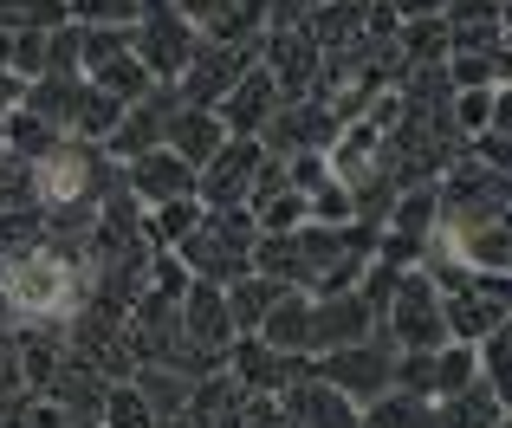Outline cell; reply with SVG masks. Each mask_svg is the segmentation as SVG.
<instances>
[{"label": "cell", "mask_w": 512, "mask_h": 428, "mask_svg": "<svg viewBox=\"0 0 512 428\" xmlns=\"http://www.w3.org/2000/svg\"><path fill=\"white\" fill-rule=\"evenodd\" d=\"M182 260L195 266V279L208 286H234L253 273V214L247 208H214L201 214V227L182 240Z\"/></svg>", "instance_id": "obj_1"}, {"label": "cell", "mask_w": 512, "mask_h": 428, "mask_svg": "<svg viewBox=\"0 0 512 428\" xmlns=\"http://www.w3.org/2000/svg\"><path fill=\"white\" fill-rule=\"evenodd\" d=\"M383 325L402 351H441L448 344V325H441V292L428 273H396V292L383 305Z\"/></svg>", "instance_id": "obj_2"}, {"label": "cell", "mask_w": 512, "mask_h": 428, "mask_svg": "<svg viewBox=\"0 0 512 428\" xmlns=\"http://www.w3.org/2000/svg\"><path fill=\"white\" fill-rule=\"evenodd\" d=\"M7 299H13V312H26V318H59L65 305L78 299L65 253H52V247L20 253V260L7 266Z\"/></svg>", "instance_id": "obj_3"}, {"label": "cell", "mask_w": 512, "mask_h": 428, "mask_svg": "<svg viewBox=\"0 0 512 428\" xmlns=\"http://www.w3.org/2000/svg\"><path fill=\"white\" fill-rule=\"evenodd\" d=\"M260 143L253 137H227L208 163L195 169V202L201 208H247V189H253V169H260Z\"/></svg>", "instance_id": "obj_4"}, {"label": "cell", "mask_w": 512, "mask_h": 428, "mask_svg": "<svg viewBox=\"0 0 512 428\" xmlns=\"http://www.w3.org/2000/svg\"><path fill=\"white\" fill-rule=\"evenodd\" d=\"M130 52H137V65L156 85H175V78L188 72V59H195V33H188V20H175V13L143 7V20L130 26Z\"/></svg>", "instance_id": "obj_5"}, {"label": "cell", "mask_w": 512, "mask_h": 428, "mask_svg": "<svg viewBox=\"0 0 512 428\" xmlns=\"http://www.w3.org/2000/svg\"><path fill=\"white\" fill-rule=\"evenodd\" d=\"M441 253L467 279H506V260H512L506 221H448L441 227Z\"/></svg>", "instance_id": "obj_6"}, {"label": "cell", "mask_w": 512, "mask_h": 428, "mask_svg": "<svg viewBox=\"0 0 512 428\" xmlns=\"http://www.w3.org/2000/svg\"><path fill=\"white\" fill-rule=\"evenodd\" d=\"M389 377H396V357L383 351V344H344V351H331L325 357V377L318 383H331L338 396H350V403H376V396H389Z\"/></svg>", "instance_id": "obj_7"}, {"label": "cell", "mask_w": 512, "mask_h": 428, "mask_svg": "<svg viewBox=\"0 0 512 428\" xmlns=\"http://www.w3.org/2000/svg\"><path fill=\"white\" fill-rule=\"evenodd\" d=\"M98 156H91V143H59L52 156H39L33 163V189L46 195L52 208H85L91 189H98Z\"/></svg>", "instance_id": "obj_8"}, {"label": "cell", "mask_w": 512, "mask_h": 428, "mask_svg": "<svg viewBox=\"0 0 512 428\" xmlns=\"http://www.w3.org/2000/svg\"><path fill=\"white\" fill-rule=\"evenodd\" d=\"M279 111V85H273V72H260V65H247V72L227 85V98H221V130L227 137H253V130H266V117Z\"/></svg>", "instance_id": "obj_9"}, {"label": "cell", "mask_w": 512, "mask_h": 428, "mask_svg": "<svg viewBox=\"0 0 512 428\" xmlns=\"http://www.w3.org/2000/svg\"><path fill=\"white\" fill-rule=\"evenodd\" d=\"M175 325H182L188 344H201V351H221L227 338H234V318H227V292L208 286V279H195V286L175 299Z\"/></svg>", "instance_id": "obj_10"}, {"label": "cell", "mask_w": 512, "mask_h": 428, "mask_svg": "<svg viewBox=\"0 0 512 428\" xmlns=\"http://www.w3.org/2000/svg\"><path fill=\"white\" fill-rule=\"evenodd\" d=\"M376 325V312L357 299V292H331V299H312V351H344V344H363Z\"/></svg>", "instance_id": "obj_11"}, {"label": "cell", "mask_w": 512, "mask_h": 428, "mask_svg": "<svg viewBox=\"0 0 512 428\" xmlns=\"http://www.w3.org/2000/svg\"><path fill=\"white\" fill-rule=\"evenodd\" d=\"M169 117H175V104H169V91H150V98H137V104H124V117H117V130L104 143H111L117 156H150V150H163V130H169Z\"/></svg>", "instance_id": "obj_12"}, {"label": "cell", "mask_w": 512, "mask_h": 428, "mask_svg": "<svg viewBox=\"0 0 512 428\" xmlns=\"http://www.w3.org/2000/svg\"><path fill=\"white\" fill-rule=\"evenodd\" d=\"M130 195H137V202H150V208L182 202V195H195V169H188L175 150H150V156H137V163H130Z\"/></svg>", "instance_id": "obj_13"}, {"label": "cell", "mask_w": 512, "mask_h": 428, "mask_svg": "<svg viewBox=\"0 0 512 428\" xmlns=\"http://www.w3.org/2000/svg\"><path fill=\"white\" fill-rule=\"evenodd\" d=\"M266 59H273V85H279V98H305L312 72L325 65V59H318V46L305 39V26H279V33H266Z\"/></svg>", "instance_id": "obj_14"}, {"label": "cell", "mask_w": 512, "mask_h": 428, "mask_svg": "<svg viewBox=\"0 0 512 428\" xmlns=\"http://www.w3.org/2000/svg\"><path fill=\"white\" fill-rule=\"evenodd\" d=\"M221 143H227L221 117H214V111H195V104H188V111H175V117H169V130H163V150H175L188 169H201L214 150H221Z\"/></svg>", "instance_id": "obj_15"}, {"label": "cell", "mask_w": 512, "mask_h": 428, "mask_svg": "<svg viewBox=\"0 0 512 428\" xmlns=\"http://www.w3.org/2000/svg\"><path fill=\"white\" fill-rule=\"evenodd\" d=\"M260 344H273V351H286V357L312 351V299H305V292H279L260 318Z\"/></svg>", "instance_id": "obj_16"}, {"label": "cell", "mask_w": 512, "mask_h": 428, "mask_svg": "<svg viewBox=\"0 0 512 428\" xmlns=\"http://www.w3.org/2000/svg\"><path fill=\"white\" fill-rule=\"evenodd\" d=\"M363 409L338 396L331 383H299L292 390V428H357Z\"/></svg>", "instance_id": "obj_17"}, {"label": "cell", "mask_w": 512, "mask_h": 428, "mask_svg": "<svg viewBox=\"0 0 512 428\" xmlns=\"http://www.w3.org/2000/svg\"><path fill=\"white\" fill-rule=\"evenodd\" d=\"M474 344H441V351H428V370H422V396H435V403H448V396H461L467 383H474Z\"/></svg>", "instance_id": "obj_18"}, {"label": "cell", "mask_w": 512, "mask_h": 428, "mask_svg": "<svg viewBox=\"0 0 512 428\" xmlns=\"http://www.w3.org/2000/svg\"><path fill=\"white\" fill-rule=\"evenodd\" d=\"M286 377H292V357L273 351V344L247 338L234 351V383H253V390H286Z\"/></svg>", "instance_id": "obj_19"}, {"label": "cell", "mask_w": 512, "mask_h": 428, "mask_svg": "<svg viewBox=\"0 0 512 428\" xmlns=\"http://www.w3.org/2000/svg\"><path fill=\"white\" fill-rule=\"evenodd\" d=\"M91 85H98L104 98H117V104H137V98H150V91H156V78L137 65V52H117V59L91 65Z\"/></svg>", "instance_id": "obj_20"}, {"label": "cell", "mask_w": 512, "mask_h": 428, "mask_svg": "<svg viewBox=\"0 0 512 428\" xmlns=\"http://www.w3.org/2000/svg\"><path fill=\"white\" fill-rule=\"evenodd\" d=\"M137 396L150 403L156 422L182 416V409H188V377H182V370H169V364H150V370H143V383H137Z\"/></svg>", "instance_id": "obj_21"}, {"label": "cell", "mask_w": 512, "mask_h": 428, "mask_svg": "<svg viewBox=\"0 0 512 428\" xmlns=\"http://www.w3.org/2000/svg\"><path fill=\"white\" fill-rule=\"evenodd\" d=\"M357 428H435V409L422 403V396H383V403H370L357 416Z\"/></svg>", "instance_id": "obj_22"}, {"label": "cell", "mask_w": 512, "mask_h": 428, "mask_svg": "<svg viewBox=\"0 0 512 428\" xmlns=\"http://www.w3.org/2000/svg\"><path fill=\"white\" fill-rule=\"evenodd\" d=\"M195 227H201V202H195V195L150 208V240H156V247H182V240L195 234Z\"/></svg>", "instance_id": "obj_23"}, {"label": "cell", "mask_w": 512, "mask_h": 428, "mask_svg": "<svg viewBox=\"0 0 512 428\" xmlns=\"http://www.w3.org/2000/svg\"><path fill=\"white\" fill-rule=\"evenodd\" d=\"M253 214V227H266V234H299L312 214H305V195L299 189H279V195H266L260 208H247Z\"/></svg>", "instance_id": "obj_24"}, {"label": "cell", "mask_w": 512, "mask_h": 428, "mask_svg": "<svg viewBox=\"0 0 512 428\" xmlns=\"http://www.w3.org/2000/svg\"><path fill=\"white\" fill-rule=\"evenodd\" d=\"M441 52H448V20H441V13H428V20H409V26H402V52H396V59L428 65V59H441Z\"/></svg>", "instance_id": "obj_25"}, {"label": "cell", "mask_w": 512, "mask_h": 428, "mask_svg": "<svg viewBox=\"0 0 512 428\" xmlns=\"http://www.w3.org/2000/svg\"><path fill=\"white\" fill-rule=\"evenodd\" d=\"M454 91H480V85H506V52H454L448 65Z\"/></svg>", "instance_id": "obj_26"}, {"label": "cell", "mask_w": 512, "mask_h": 428, "mask_svg": "<svg viewBox=\"0 0 512 428\" xmlns=\"http://www.w3.org/2000/svg\"><path fill=\"white\" fill-rule=\"evenodd\" d=\"M98 416L111 422V428H156L150 403H143V396L130 390V383H124V390H104V409H98Z\"/></svg>", "instance_id": "obj_27"}, {"label": "cell", "mask_w": 512, "mask_h": 428, "mask_svg": "<svg viewBox=\"0 0 512 428\" xmlns=\"http://www.w3.org/2000/svg\"><path fill=\"white\" fill-rule=\"evenodd\" d=\"M72 20H85V26H137L143 0H72Z\"/></svg>", "instance_id": "obj_28"}, {"label": "cell", "mask_w": 512, "mask_h": 428, "mask_svg": "<svg viewBox=\"0 0 512 428\" xmlns=\"http://www.w3.org/2000/svg\"><path fill=\"white\" fill-rule=\"evenodd\" d=\"M26 104V78L20 72H7V65H0V124H7L13 111H20Z\"/></svg>", "instance_id": "obj_29"}, {"label": "cell", "mask_w": 512, "mask_h": 428, "mask_svg": "<svg viewBox=\"0 0 512 428\" xmlns=\"http://www.w3.org/2000/svg\"><path fill=\"white\" fill-rule=\"evenodd\" d=\"M20 416H26V428H65L72 422L59 403H20Z\"/></svg>", "instance_id": "obj_30"}, {"label": "cell", "mask_w": 512, "mask_h": 428, "mask_svg": "<svg viewBox=\"0 0 512 428\" xmlns=\"http://www.w3.org/2000/svg\"><path fill=\"white\" fill-rule=\"evenodd\" d=\"M227 7H234V0H182V20H201V26H208V20H221Z\"/></svg>", "instance_id": "obj_31"}, {"label": "cell", "mask_w": 512, "mask_h": 428, "mask_svg": "<svg viewBox=\"0 0 512 428\" xmlns=\"http://www.w3.org/2000/svg\"><path fill=\"white\" fill-rule=\"evenodd\" d=\"M396 7V20H428V13H441L448 0H389Z\"/></svg>", "instance_id": "obj_32"}, {"label": "cell", "mask_w": 512, "mask_h": 428, "mask_svg": "<svg viewBox=\"0 0 512 428\" xmlns=\"http://www.w3.org/2000/svg\"><path fill=\"white\" fill-rule=\"evenodd\" d=\"M13 383H20V357L0 344V396H13Z\"/></svg>", "instance_id": "obj_33"}]
</instances>
